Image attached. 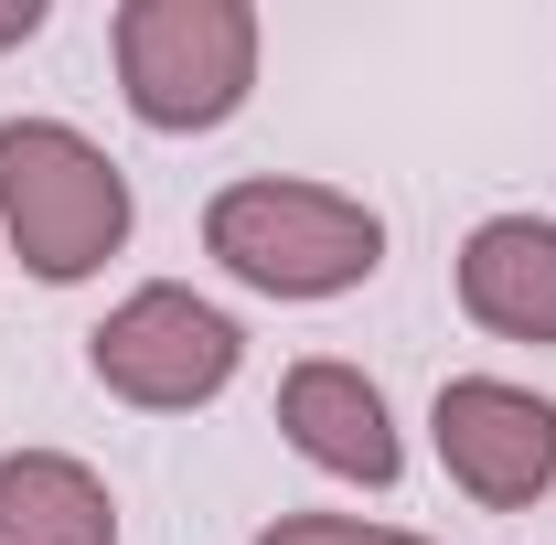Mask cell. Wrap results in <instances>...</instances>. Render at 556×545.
Instances as JSON below:
<instances>
[{
    "label": "cell",
    "instance_id": "cell-1",
    "mask_svg": "<svg viewBox=\"0 0 556 545\" xmlns=\"http://www.w3.org/2000/svg\"><path fill=\"white\" fill-rule=\"evenodd\" d=\"M204 246L247 278V289H268V300H332V289H364V278L386 268L375 204H353L332 182H278V172L214 193L204 204Z\"/></svg>",
    "mask_w": 556,
    "mask_h": 545
},
{
    "label": "cell",
    "instance_id": "cell-2",
    "mask_svg": "<svg viewBox=\"0 0 556 545\" xmlns=\"http://www.w3.org/2000/svg\"><path fill=\"white\" fill-rule=\"evenodd\" d=\"M0 225L33 278H86L129 246V182L118 161L65 118H11L0 129Z\"/></svg>",
    "mask_w": 556,
    "mask_h": 545
},
{
    "label": "cell",
    "instance_id": "cell-3",
    "mask_svg": "<svg viewBox=\"0 0 556 545\" xmlns=\"http://www.w3.org/2000/svg\"><path fill=\"white\" fill-rule=\"evenodd\" d=\"M257 86V11L247 0H129L118 11V97L150 129H214Z\"/></svg>",
    "mask_w": 556,
    "mask_h": 545
},
{
    "label": "cell",
    "instance_id": "cell-4",
    "mask_svg": "<svg viewBox=\"0 0 556 545\" xmlns=\"http://www.w3.org/2000/svg\"><path fill=\"white\" fill-rule=\"evenodd\" d=\"M236 321L193 300V289H129L97 332H86V364H97V385L108 396H129V407H204L225 396V375H236Z\"/></svg>",
    "mask_w": 556,
    "mask_h": 545
},
{
    "label": "cell",
    "instance_id": "cell-5",
    "mask_svg": "<svg viewBox=\"0 0 556 545\" xmlns=\"http://www.w3.org/2000/svg\"><path fill=\"white\" fill-rule=\"evenodd\" d=\"M439 460L450 481L492 503V514H514V503H535L556 492V407L535 385H514V375H460V385H439Z\"/></svg>",
    "mask_w": 556,
    "mask_h": 545
},
{
    "label": "cell",
    "instance_id": "cell-6",
    "mask_svg": "<svg viewBox=\"0 0 556 545\" xmlns=\"http://www.w3.org/2000/svg\"><path fill=\"white\" fill-rule=\"evenodd\" d=\"M278 428H289V449L300 460H321V471H343V481H396V428H386V396L353 375V364H289V385H278Z\"/></svg>",
    "mask_w": 556,
    "mask_h": 545
},
{
    "label": "cell",
    "instance_id": "cell-7",
    "mask_svg": "<svg viewBox=\"0 0 556 545\" xmlns=\"http://www.w3.org/2000/svg\"><path fill=\"white\" fill-rule=\"evenodd\" d=\"M460 310L503 342H556V225L546 214H492L460 246Z\"/></svg>",
    "mask_w": 556,
    "mask_h": 545
},
{
    "label": "cell",
    "instance_id": "cell-8",
    "mask_svg": "<svg viewBox=\"0 0 556 545\" xmlns=\"http://www.w3.org/2000/svg\"><path fill=\"white\" fill-rule=\"evenodd\" d=\"M0 545H118V503L65 449H11L0 460Z\"/></svg>",
    "mask_w": 556,
    "mask_h": 545
},
{
    "label": "cell",
    "instance_id": "cell-9",
    "mask_svg": "<svg viewBox=\"0 0 556 545\" xmlns=\"http://www.w3.org/2000/svg\"><path fill=\"white\" fill-rule=\"evenodd\" d=\"M257 545H428V535H396V524H353V514H278Z\"/></svg>",
    "mask_w": 556,
    "mask_h": 545
},
{
    "label": "cell",
    "instance_id": "cell-10",
    "mask_svg": "<svg viewBox=\"0 0 556 545\" xmlns=\"http://www.w3.org/2000/svg\"><path fill=\"white\" fill-rule=\"evenodd\" d=\"M33 33H43V0H0V54L33 43Z\"/></svg>",
    "mask_w": 556,
    "mask_h": 545
}]
</instances>
